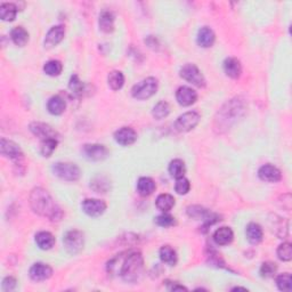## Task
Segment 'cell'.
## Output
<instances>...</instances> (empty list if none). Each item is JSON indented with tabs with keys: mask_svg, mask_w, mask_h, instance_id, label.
<instances>
[{
	"mask_svg": "<svg viewBox=\"0 0 292 292\" xmlns=\"http://www.w3.org/2000/svg\"><path fill=\"white\" fill-rule=\"evenodd\" d=\"M82 153L88 160L102 161L107 158L108 150L102 144H86L82 147Z\"/></svg>",
	"mask_w": 292,
	"mask_h": 292,
	"instance_id": "obj_8",
	"label": "cell"
},
{
	"mask_svg": "<svg viewBox=\"0 0 292 292\" xmlns=\"http://www.w3.org/2000/svg\"><path fill=\"white\" fill-rule=\"evenodd\" d=\"M259 178L264 182L269 183H276L280 182L282 178V174L276 167L272 166V164H265V166L260 167L258 171Z\"/></svg>",
	"mask_w": 292,
	"mask_h": 292,
	"instance_id": "obj_16",
	"label": "cell"
},
{
	"mask_svg": "<svg viewBox=\"0 0 292 292\" xmlns=\"http://www.w3.org/2000/svg\"><path fill=\"white\" fill-rule=\"evenodd\" d=\"M63 65L62 63L57 61V59H52V61H48L44 65V71L47 76L51 77H57L62 73Z\"/></svg>",
	"mask_w": 292,
	"mask_h": 292,
	"instance_id": "obj_31",
	"label": "cell"
},
{
	"mask_svg": "<svg viewBox=\"0 0 292 292\" xmlns=\"http://www.w3.org/2000/svg\"><path fill=\"white\" fill-rule=\"evenodd\" d=\"M10 38H12L13 42L16 46L23 47V46H26L27 41H29V32H27L23 27H14L12 32H10Z\"/></svg>",
	"mask_w": 292,
	"mask_h": 292,
	"instance_id": "obj_26",
	"label": "cell"
},
{
	"mask_svg": "<svg viewBox=\"0 0 292 292\" xmlns=\"http://www.w3.org/2000/svg\"><path fill=\"white\" fill-rule=\"evenodd\" d=\"M169 174H170L174 178H181L184 177L185 172H186V168H185V163L184 161L181 159H175L172 160L170 164H169Z\"/></svg>",
	"mask_w": 292,
	"mask_h": 292,
	"instance_id": "obj_30",
	"label": "cell"
},
{
	"mask_svg": "<svg viewBox=\"0 0 292 292\" xmlns=\"http://www.w3.org/2000/svg\"><path fill=\"white\" fill-rule=\"evenodd\" d=\"M175 198L170 194H167V193H164V194H160L159 196L157 198V201H156V206L157 208L163 211V212H167V211H170L172 208L175 207Z\"/></svg>",
	"mask_w": 292,
	"mask_h": 292,
	"instance_id": "obj_27",
	"label": "cell"
},
{
	"mask_svg": "<svg viewBox=\"0 0 292 292\" xmlns=\"http://www.w3.org/2000/svg\"><path fill=\"white\" fill-rule=\"evenodd\" d=\"M234 239V233L231 227L224 226L218 228L213 233V241L217 245H228Z\"/></svg>",
	"mask_w": 292,
	"mask_h": 292,
	"instance_id": "obj_18",
	"label": "cell"
},
{
	"mask_svg": "<svg viewBox=\"0 0 292 292\" xmlns=\"http://www.w3.org/2000/svg\"><path fill=\"white\" fill-rule=\"evenodd\" d=\"M200 114L195 111H189L186 113L179 115L177 120L175 122V128L179 133H187L194 129L200 122Z\"/></svg>",
	"mask_w": 292,
	"mask_h": 292,
	"instance_id": "obj_7",
	"label": "cell"
},
{
	"mask_svg": "<svg viewBox=\"0 0 292 292\" xmlns=\"http://www.w3.org/2000/svg\"><path fill=\"white\" fill-rule=\"evenodd\" d=\"M233 291H237V290H244V291H247V289H245V288H240V287H237V288H234V289H232Z\"/></svg>",
	"mask_w": 292,
	"mask_h": 292,
	"instance_id": "obj_41",
	"label": "cell"
},
{
	"mask_svg": "<svg viewBox=\"0 0 292 292\" xmlns=\"http://www.w3.org/2000/svg\"><path fill=\"white\" fill-rule=\"evenodd\" d=\"M107 83L112 90H119L125 84V76L121 71H112L107 77Z\"/></svg>",
	"mask_w": 292,
	"mask_h": 292,
	"instance_id": "obj_28",
	"label": "cell"
},
{
	"mask_svg": "<svg viewBox=\"0 0 292 292\" xmlns=\"http://www.w3.org/2000/svg\"><path fill=\"white\" fill-rule=\"evenodd\" d=\"M53 275V268L47 264L44 263H36L33 264L30 268V277L33 281L40 282V281H46Z\"/></svg>",
	"mask_w": 292,
	"mask_h": 292,
	"instance_id": "obj_13",
	"label": "cell"
},
{
	"mask_svg": "<svg viewBox=\"0 0 292 292\" xmlns=\"http://www.w3.org/2000/svg\"><path fill=\"white\" fill-rule=\"evenodd\" d=\"M0 152H1L3 157L9 158V159L14 161H19V162L23 159L22 150L13 140L1 138V140H0Z\"/></svg>",
	"mask_w": 292,
	"mask_h": 292,
	"instance_id": "obj_9",
	"label": "cell"
},
{
	"mask_svg": "<svg viewBox=\"0 0 292 292\" xmlns=\"http://www.w3.org/2000/svg\"><path fill=\"white\" fill-rule=\"evenodd\" d=\"M53 172L58 178L66 182H77L80 178V169L75 163L57 162L53 166Z\"/></svg>",
	"mask_w": 292,
	"mask_h": 292,
	"instance_id": "obj_4",
	"label": "cell"
},
{
	"mask_svg": "<svg viewBox=\"0 0 292 292\" xmlns=\"http://www.w3.org/2000/svg\"><path fill=\"white\" fill-rule=\"evenodd\" d=\"M57 139L56 138H47L44 139L41 142V146H40V152L42 156L45 158H49L53 154V152L56 150L57 147Z\"/></svg>",
	"mask_w": 292,
	"mask_h": 292,
	"instance_id": "obj_34",
	"label": "cell"
},
{
	"mask_svg": "<svg viewBox=\"0 0 292 292\" xmlns=\"http://www.w3.org/2000/svg\"><path fill=\"white\" fill-rule=\"evenodd\" d=\"M189 188H191V184H189V181L185 177L177 178L175 184V191L178 193L179 195H185L189 192Z\"/></svg>",
	"mask_w": 292,
	"mask_h": 292,
	"instance_id": "obj_38",
	"label": "cell"
},
{
	"mask_svg": "<svg viewBox=\"0 0 292 292\" xmlns=\"http://www.w3.org/2000/svg\"><path fill=\"white\" fill-rule=\"evenodd\" d=\"M17 281L13 276H7L3 279L1 288L3 291H13L16 288Z\"/></svg>",
	"mask_w": 292,
	"mask_h": 292,
	"instance_id": "obj_40",
	"label": "cell"
},
{
	"mask_svg": "<svg viewBox=\"0 0 292 292\" xmlns=\"http://www.w3.org/2000/svg\"><path fill=\"white\" fill-rule=\"evenodd\" d=\"M30 206L34 212L42 217H47L52 221H59L63 217V211L56 205L51 194L41 187L32 189L30 194Z\"/></svg>",
	"mask_w": 292,
	"mask_h": 292,
	"instance_id": "obj_1",
	"label": "cell"
},
{
	"mask_svg": "<svg viewBox=\"0 0 292 292\" xmlns=\"http://www.w3.org/2000/svg\"><path fill=\"white\" fill-rule=\"evenodd\" d=\"M277 270V266L276 264H274L272 262H266L264 263L262 267H260V275L265 279H269V277H273L275 275Z\"/></svg>",
	"mask_w": 292,
	"mask_h": 292,
	"instance_id": "obj_37",
	"label": "cell"
},
{
	"mask_svg": "<svg viewBox=\"0 0 292 292\" xmlns=\"http://www.w3.org/2000/svg\"><path fill=\"white\" fill-rule=\"evenodd\" d=\"M98 24H100V29L103 31V32L110 33L114 30V15L112 12H108V10H103L100 15V21H98Z\"/></svg>",
	"mask_w": 292,
	"mask_h": 292,
	"instance_id": "obj_23",
	"label": "cell"
},
{
	"mask_svg": "<svg viewBox=\"0 0 292 292\" xmlns=\"http://www.w3.org/2000/svg\"><path fill=\"white\" fill-rule=\"evenodd\" d=\"M114 139L122 146H129L137 140V133L130 127H124L115 132Z\"/></svg>",
	"mask_w": 292,
	"mask_h": 292,
	"instance_id": "obj_14",
	"label": "cell"
},
{
	"mask_svg": "<svg viewBox=\"0 0 292 292\" xmlns=\"http://www.w3.org/2000/svg\"><path fill=\"white\" fill-rule=\"evenodd\" d=\"M81 207L83 212L89 217H100L106 210V203L98 199H86Z\"/></svg>",
	"mask_w": 292,
	"mask_h": 292,
	"instance_id": "obj_10",
	"label": "cell"
},
{
	"mask_svg": "<svg viewBox=\"0 0 292 292\" xmlns=\"http://www.w3.org/2000/svg\"><path fill=\"white\" fill-rule=\"evenodd\" d=\"M30 130L34 136L39 137L42 140L47 138H56V135H57V133L51 126L46 125L44 122H32L30 125Z\"/></svg>",
	"mask_w": 292,
	"mask_h": 292,
	"instance_id": "obj_15",
	"label": "cell"
},
{
	"mask_svg": "<svg viewBox=\"0 0 292 292\" xmlns=\"http://www.w3.org/2000/svg\"><path fill=\"white\" fill-rule=\"evenodd\" d=\"M214 40H216V36L214 32L208 27H202L200 29L198 33V44L203 48H209L213 45Z\"/></svg>",
	"mask_w": 292,
	"mask_h": 292,
	"instance_id": "obj_22",
	"label": "cell"
},
{
	"mask_svg": "<svg viewBox=\"0 0 292 292\" xmlns=\"http://www.w3.org/2000/svg\"><path fill=\"white\" fill-rule=\"evenodd\" d=\"M224 71L226 76L232 79L240 78L242 73V65L241 62L235 57H228L224 61Z\"/></svg>",
	"mask_w": 292,
	"mask_h": 292,
	"instance_id": "obj_17",
	"label": "cell"
},
{
	"mask_svg": "<svg viewBox=\"0 0 292 292\" xmlns=\"http://www.w3.org/2000/svg\"><path fill=\"white\" fill-rule=\"evenodd\" d=\"M160 258L169 266H175L177 264V253L170 245H164L160 249Z\"/></svg>",
	"mask_w": 292,
	"mask_h": 292,
	"instance_id": "obj_29",
	"label": "cell"
},
{
	"mask_svg": "<svg viewBox=\"0 0 292 292\" xmlns=\"http://www.w3.org/2000/svg\"><path fill=\"white\" fill-rule=\"evenodd\" d=\"M169 113H170V105L164 101L159 102L152 110V115L156 119H158V120L167 118Z\"/></svg>",
	"mask_w": 292,
	"mask_h": 292,
	"instance_id": "obj_32",
	"label": "cell"
},
{
	"mask_svg": "<svg viewBox=\"0 0 292 292\" xmlns=\"http://www.w3.org/2000/svg\"><path fill=\"white\" fill-rule=\"evenodd\" d=\"M158 87H159L158 80L153 78V77H150V78L144 79L143 81L135 84L132 89V95L136 100H147V98L152 97L157 93Z\"/></svg>",
	"mask_w": 292,
	"mask_h": 292,
	"instance_id": "obj_3",
	"label": "cell"
},
{
	"mask_svg": "<svg viewBox=\"0 0 292 292\" xmlns=\"http://www.w3.org/2000/svg\"><path fill=\"white\" fill-rule=\"evenodd\" d=\"M277 257L282 262H290L292 258V245L289 242H284L277 248Z\"/></svg>",
	"mask_w": 292,
	"mask_h": 292,
	"instance_id": "obj_36",
	"label": "cell"
},
{
	"mask_svg": "<svg viewBox=\"0 0 292 292\" xmlns=\"http://www.w3.org/2000/svg\"><path fill=\"white\" fill-rule=\"evenodd\" d=\"M179 75L186 81L194 84L196 87H205L206 86V79L203 77L202 72L200 71V69L195 64H185L179 71Z\"/></svg>",
	"mask_w": 292,
	"mask_h": 292,
	"instance_id": "obj_5",
	"label": "cell"
},
{
	"mask_svg": "<svg viewBox=\"0 0 292 292\" xmlns=\"http://www.w3.org/2000/svg\"><path fill=\"white\" fill-rule=\"evenodd\" d=\"M276 286L281 291L291 292L292 290V276L289 273L280 274L276 277Z\"/></svg>",
	"mask_w": 292,
	"mask_h": 292,
	"instance_id": "obj_33",
	"label": "cell"
},
{
	"mask_svg": "<svg viewBox=\"0 0 292 292\" xmlns=\"http://www.w3.org/2000/svg\"><path fill=\"white\" fill-rule=\"evenodd\" d=\"M63 242H64V247L66 251L71 253V255H77V253H79L83 249V234L80 231L77 230L69 231L68 233L65 234L64 239H63Z\"/></svg>",
	"mask_w": 292,
	"mask_h": 292,
	"instance_id": "obj_6",
	"label": "cell"
},
{
	"mask_svg": "<svg viewBox=\"0 0 292 292\" xmlns=\"http://www.w3.org/2000/svg\"><path fill=\"white\" fill-rule=\"evenodd\" d=\"M17 10L15 3L3 2L0 6V19L6 22H13L17 15Z\"/></svg>",
	"mask_w": 292,
	"mask_h": 292,
	"instance_id": "obj_25",
	"label": "cell"
},
{
	"mask_svg": "<svg viewBox=\"0 0 292 292\" xmlns=\"http://www.w3.org/2000/svg\"><path fill=\"white\" fill-rule=\"evenodd\" d=\"M156 224L158 226L160 227H170L172 225H175L176 220H175V217L171 216V214L169 213H162L160 214V216H158L156 218Z\"/></svg>",
	"mask_w": 292,
	"mask_h": 292,
	"instance_id": "obj_39",
	"label": "cell"
},
{
	"mask_svg": "<svg viewBox=\"0 0 292 292\" xmlns=\"http://www.w3.org/2000/svg\"><path fill=\"white\" fill-rule=\"evenodd\" d=\"M245 234H247L248 241L252 244H258L259 242H262L263 237H264L263 228L259 224H257V223L249 224L247 226Z\"/></svg>",
	"mask_w": 292,
	"mask_h": 292,
	"instance_id": "obj_21",
	"label": "cell"
},
{
	"mask_svg": "<svg viewBox=\"0 0 292 292\" xmlns=\"http://www.w3.org/2000/svg\"><path fill=\"white\" fill-rule=\"evenodd\" d=\"M66 108V103L61 96H53L47 102V110L53 115H61Z\"/></svg>",
	"mask_w": 292,
	"mask_h": 292,
	"instance_id": "obj_20",
	"label": "cell"
},
{
	"mask_svg": "<svg viewBox=\"0 0 292 292\" xmlns=\"http://www.w3.org/2000/svg\"><path fill=\"white\" fill-rule=\"evenodd\" d=\"M157 185L152 178L140 177L137 182V192L142 196H150L156 191Z\"/></svg>",
	"mask_w": 292,
	"mask_h": 292,
	"instance_id": "obj_19",
	"label": "cell"
},
{
	"mask_svg": "<svg viewBox=\"0 0 292 292\" xmlns=\"http://www.w3.org/2000/svg\"><path fill=\"white\" fill-rule=\"evenodd\" d=\"M69 89L71 90V93L77 97L82 96V94L84 93V84L77 75L72 76L71 79H70Z\"/></svg>",
	"mask_w": 292,
	"mask_h": 292,
	"instance_id": "obj_35",
	"label": "cell"
},
{
	"mask_svg": "<svg viewBox=\"0 0 292 292\" xmlns=\"http://www.w3.org/2000/svg\"><path fill=\"white\" fill-rule=\"evenodd\" d=\"M144 272V259L139 252H133L125 259L121 266L120 275L127 283H136L142 279Z\"/></svg>",
	"mask_w": 292,
	"mask_h": 292,
	"instance_id": "obj_2",
	"label": "cell"
},
{
	"mask_svg": "<svg viewBox=\"0 0 292 292\" xmlns=\"http://www.w3.org/2000/svg\"><path fill=\"white\" fill-rule=\"evenodd\" d=\"M176 100L182 106H189V105L194 104L198 100V94L192 88L183 86L179 87L178 90L176 91Z\"/></svg>",
	"mask_w": 292,
	"mask_h": 292,
	"instance_id": "obj_12",
	"label": "cell"
},
{
	"mask_svg": "<svg viewBox=\"0 0 292 292\" xmlns=\"http://www.w3.org/2000/svg\"><path fill=\"white\" fill-rule=\"evenodd\" d=\"M36 243L41 250H49V249L54 247L55 238L49 232L42 231L36 235Z\"/></svg>",
	"mask_w": 292,
	"mask_h": 292,
	"instance_id": "obj_24",
	"label": "cell"
},
{
	"mask_svg": "<svg viewBox=\"0 0 292 292\" xmlns=\"http://www.w3.org/2000/svg\"><path fill=\"white\" fill-rule=\"evenodd\" d=\"M65 36V29L63 26H55L53 27L51 30L48 31L47 34H46L44 45L45 48L51 49L55 46H57L59 42L64 39Z\"/></svg>",
	"mask_w": 292,
	"mask_h": 292,
	"instance_id": "obj_11",
	"label": "cell"
}]
</instances>
